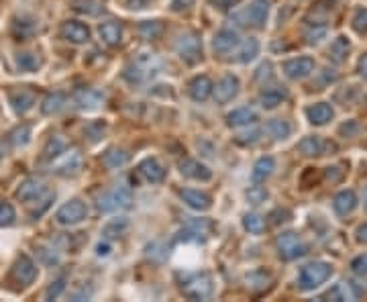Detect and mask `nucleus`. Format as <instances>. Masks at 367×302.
Masks as SVG:
<instances>
[{"label":"nucleus","mask_w":367,"mask_h":302,"mask_svg":"<svg viewBox=\"0 0 367 302\" xmlns=\"http://www.w3.org/2000/svg\"><path fill=\"white\" fill-rule=\"evenodd\" d=\"M162 69V60L151 52H141L124 67V78L131 84H145L155 78Z\"/></svg>","instance_id":"f257e3e1"},{"label":"nucleus","mask_w":367,"mask_h":302,"mask_svg":"<svg viewBox=\"0 0 367 302\" xmlns=\"http://www.w3.org/2000/svg\"><path fill=\"white\" fill-rule=\"evenodd\" d=\"M133 204V192L126 186H115L96 196V208L100 213H117Z\"/></svg>","instance_id":"f03ea898"},{"label":"nucleus","mask_w":367,"mask_h":302,"mask_svg":"<svg viewBox=\"0 0 367 302\" xmlns=\"http://www.w3.org/2000/svg\"><path fill=\"white\" fill-rule=\"evenodd\" d=\"M333 274V266L326 263V261H312L304 266L298 274V286L300 290L310 292L314 288H318L320 284H324Z\"/></svg>","instance_id":"7ed1b4c3"},{"label":"nucleus","mask_w":367,"mask_h":302,"mask_svg":"<svg viewBox=\"0 0 367 302\" xmlns=\"http://www.w3.org/2000/svg\"><path fill=\"white\" fill-rule=\"evenodd\" d=\"M267 14H269V0H253L245 10H239L233 19L241 27L263 29L267 23Z\"/></svg>","instance_id":"20e7f679"},{"label":"nucleus","mask_w":367,"mask_h":302,"mask_svg":"<svg viewBox=\"0 0 367 302\" xmlns=\"http://www.w3.org/2000/svg\"><path fill=\"white\" fill-rule=\"evenodd\" d=\"M180 288L192 301H206L212 294V278L208 274H186Z\"/></svg>","instance_id":"39448f33"},{"label":"nucleus","mask_w":367,"mask_h":302,"mask_svg":"<svg viewBox=\"0 0 367 302\" xmlns=\"http://www.w3.org/2000/svg\"><path fill=\"white\" fill-rule=\"evenodd\" d=\"M47 168H49V172H56L60 176H76L82 170V153L76 147L65 149L56 160H52L47 164Z\"/></svg>","instance_id":"423d86ee"},{"label":"nucleus","mask_w":367,"mask_h":302,"mask_svg":"<svg viewBox=\"0 0 367 302\" xmlns=\"http://www.w3.org/2000/svg\"><path fill=\"white\" fill-rule=\"evenodd\" d=\"M86 217H88V206L82 200L74 198L60 206V211L56 213V223L61 227H74V225H80L82 221H86Z\"/></svg>","instance_id":"0eeeda50"},{"label":"nucleus","mask_w":367,"mask_h":302,"mask_svg":"<svg viewBox=\"0 0 367 302\" xmlns=\"http://www.w3.org/2000/svg\"><path fill=\"white\" fill-rule=\"evenodd\" d=\"M278 253H280V257L282 259H286V261H292V259H298V257H302L306 251H308V247H306V243L302 241V237L298 235V233H284V235H280L278 237Z\"/></svg>","instance_id":"6e6552de"},{"label":"nucleus","mask_w":367,"mask_h":302,"mask_svg":"<svg viewBox=\"0 0 367 302\" xmlns=\"http://www.w3.org/2000/svg\"><path fill=\"white\" fill-rule=\"evenodd\" d=\"M176 52L188 65L202 60V39L196 33H184L176 43Z\"/></svg>","instance_id":"1a4fd4ad"},{"label":"nucleus","mask_w":367,"mask_h":302,"mask_svg":"<svg viewBox=\"0 0 367 302\" xmlns=\"http://www.w3.org/2000/svg\"><path fill=\"white\" fill-rule=\"evenodd\" d=\"M214 225L208 219H192L186 223L178 241H206L212 233Z\"/></svg>","instance_id":"9d476101"},{"label":"nucleus","mask_w":367,"mask_h":302,"mask_svg":"<svg viewBox=\"0 0 367 302\" xmlns=\"http://www.w3.org/2000/svg\"><path fill=\"white\" fill-rule=\"evenodd\" d=\"M35 278H37V266L33 263V259L29 255H19L12 266V280L19 286H29L35 282Z\"/></svg>","instance_id":"9b49d317"},{"label":"nucleus","mask_w":367,"mask_h":302,"mask_svg":"<svg viewBox=\"0 0 367 302\" xmlns=\"http://www.w3.org/2000/svg\"><path fill=\"white\" fill-rule=\"evenodd\" d=\"M212 94H214V100H216L219 105L231 103V100L239 94V78L233 76V74L223 76V78L216 82V86L212 88Z\"/></svg>","instance_id":"f8f14e48"},{"label":"nucleus","mask_w":367,"mask_h":302,"mask_svg":"<svg viewBox=\"0 0 367 302\" xmlns=\"http://www.w3.org/2000/svg\"><path fill=\"white\" fill-rule=\"evenodd\" d=\"M241 45V39H239V33L233 31V29H221L214 39H212V50L221 56L225 54H231L233 50H237Z\"/></svg>","instance_id":"ddd939ff"},{"label":"nucleus","mask_w":367,"mask_h":302,"mask_svg":"<svg viewBox=\"0 0 367 302\" xmlns=\"http://www.w3.org/2000/svg\"><path fill=\"white\" fill-rule=\"evenodd\" d=\"M45 192H47V188L39 178H27L16 188V198L21 202H37Z\"/></svg>","instance_id":"4468645a"},{"label":"nucleus","mask_w":367,"mask_h":302,"mask_svg":"<svg viewBox=\"0 0 367 302\" xmlns=\"http://www.w3.org/2000/svg\"><path fill=\"white\" fill-rule=\"evenodd\" d=\"M74 103L78 105V109L94 111L104 103V94L100 90H94V88H78L74 92Z\"/></svg>","instance_id":"2eb2a0df"},{"label":"nucleus","mask_w":367,"mask_h":302,"mask_svg":"<svg viewBox=\"0 0 367 302\" xmlns=\"http://www.w3.org/2000/svg\"><path fill=\"white\" fill-rule=\"evenodd\" d=\"M61 37L69 43L82 45L90 39V29H88V25H84L80 21H67L61 27Z\"/></svg>","instance_id":"dca6fc26"},{"label":"nucleus","mask_w":367,"mask_h":302,"mask_svg":"<svg viewBox=\"0 0 367 302\" xmlns=\"http://www.w3.org/2000/svg\"><path fill=\"white\" fill-rule=\"evenodd\" d=\"M35 98L37 96L31 88H16V90L8 92V100H10L14 113H19V115H25L27 111H31L35 105Z\"/></svg>","instance_id":"f3484780"},{"label":"nucleus","mask_w":367,"mask_h":302,"mask_svg":"<svg viewBox=\"0 0 367 302\" xmlns=\"http://www.w3.org/2000/svg\"><path fill=\"white\" fill-rule=\"evenodd\" d=\"M314 72V60L312 58H294L284 63V74L290 80H304Z\"/></svg>","instance_id":"a211bd4d"},{"label":"nucleus","mask_w":367,"mask_h":302,"mask_svg":"<svg viewBox=\"0 0 367 302\" xmlns=\"http://www.w3.org/2000/svg\"><path fill=\"white\" fill-rule=\"evenodd\" d=\"M180 172H182V176L190 178V180L206 182L212 178V172L204 164H200L198 160H192V158H186L180 162Z\"/></svg>","instance_id":"6ab92c4d"},{"label":"nucleus","mask_w":367,"mask_h":302,"mask_svg":"<svg viewBox=\"0 0 367 302\" xmlns=\"http://www.w3.org/2000/svg\"><path fill=\"white\" fill-rule=\"evenodd\" d=\"M333 208L339 217L351 215L357 208V194L353 190H341L333 200Z\"/></svg>","instance_id":"aec40b11"},{"label":"nucleus","mask_w":367,"mask_h":302,"mask_svg":"<svg viewBox=\"0 0 367 302\" xmlns=\"http://www.w3.org/2000/svg\"><path fill=\"white\" fill-rule=\"evenodd\" d=\"M180 196H182V200L190 206V208H194V211H208L210 208V204H212V198H210V194H206V192H200V190H192V188H186L180 192Z\"/></svg>","instance_id":"412c9836"},{"label":"nucleus","mask_w":367,"mask_h":302,"mask_svg":"<svg viewBox=\"0 0 367 302\" xmlns=\"http://www.w3.org/2000/svg\"><path fill=\"white\" fill-rule=\"evenodd\" d=\"M139 174L147 182H151V184H157V182H162L166 178V170H164V166H162L155 158L143 160V162L139 164Z\"/></svg>","instance_id":"4be33fe9"},{"label":"nucleus","mask_w":367,"mask_h":302,"mask_svg":"<svg viewBox=\"0 0 367 302\" xmlns=\"http://www.w3.org/2000/svg\"><path fill=\"white\" fill-rule=\"evenodd\" d=\"M212 88H214V84L210 82L208 76H196V78L190 82V96H192L196 103H204V100L212 94Z\"/></svg>","instance_id":"5701e85b"},{"label":"nucleus","mask_w":367,"mask_h":302,"mask_svg":"<svg viewBox=\"0 0 367 302\" xmlns=\"http://www.w3.org/2000/svg\"><path fill=\"white\" fill-rule=\"evenodd\" d=\"M306 117L312 125H326L329 121H333L335 117V111L331 105L326 103H318V105H312L306 109Z\"/></svg>","instance_id":"b1692460"},{"label":"nucleus","mask_w":367,"mask_h":302,"mask_svg":"<svg viewBox=\"0 0 367 302\" xmlns=\"http://www.w3.org/2000/svg\"><path fill=\"white\" fill-rule=\"evenodd\" d=\"M98 33H100V39H102L109 47H117L122 41L121 23H115V21L102 23V25L98 27Z\"/></svg>","instance_id":"393cba45"},{"label":"nucleus","mask_w":367,"mask_h":302,"mask_svg":"<svg viewBox=\"0 0 367 302\" xmlns=\"http://www.w3.org/2000/svg\"><path fill=\"white\" fill-rule=\"evenodd\" d=\"M357 294L353 290V284H345V282H339L335 288H331L326 294L320 296V301H355Z\"/></svg>","instance_id":"a878e982"},{"label":"nucleus","mask_w":367,"mask_h":302,"mask_svg":"<svg viewBox=\"0 0 367 302\" xmlns=\"http://www.w3.org/2000/svg\"><path fill=\"white\" fill-rule=\"evenodd\" d=\"M324 147H326V143L320 139V137H316V135H312V137H304L300 143H298V151L306 155V158H316V155H322L324 153Z\"/></svg>","instance_id":"bb28decb"},{"label":"nucleus","mask_w":367,"mask_h":302,"mask_svg":"<svg viewBox=\"0 0 367 302\" xmlns=\"http://www.w3.org/2000/svg\"><path fill=\"white\" fill-rule=\"evenodd\" d=\"M245 282H247L249 290L261 292V290H265L271 284V276L267 272H263V270H255V272H251V274L245 276Z\"/></svg>","instance_id":"cd10ccee"},{"label":"nucleus","mask_w":367,"mask_h":302,"mask_svg":"<svg viewBox=\"0 0 367 302\" xmlns=\"http://www.w3.org/2000/svg\"><path fill=\"white\" fill-rule=\"evenodd\" d=\"M65 149H67V143H65V139H63L61 135H54V137L47 141L45 149H43V158H41V162L47 166L52 160H56L61 151H65Z\"/></svg>","instance_id":"c85d7f7f"},{"label":"nucleus","mask_w":367,"mask_h":302,"mask_svg":"<svg viewBox=\"0 0 367 302\" xmlns=\"http://www.w3.org/2000/svg\"><path fill=\"white\" fill-rule=\"evenodd\" d=\"M286 98H288V92L284 88H267L265 92H261V107L263 109H276Z\"/></svg>","instance_id":"c756f323"},{"label":"nucleus","mask_w":367,"mask_h":302,"mask_svg":"<svg viewBox=\"0 0 367 302\" xmlns=\"http://www.w3.org/2000/svg\"><path fill=\"white\" fill-rule=\"evenodd\" d=\"M63 107H65V94L63 92H54V94H47L43 98L41 113L43 115H58Z\"/></svg>","instance_id":"7c9ffc66"},{"label":"nucleus","mask_w":367,"mask_h":302,"mask_svg":"<svg viewBox=\"0 0 367 302\" xmlns=\"http://www.w3.org/2000/svg\"><path fill=\"white\" fill-rule=\"evenodd\" d=\"M349 50H351V43L347 37H337L333 43H331V50H329V58L337 63L345 61V58L349 56Z\"/></svg>","instance_id":"2f4dec72"},{"label":"nucleus","mask_w":367,"mask_h":302,"mask_svg":"<svg viewBox=\"0 0 367 302\" xmlns=\"http://www.w3.org/2000/svg\"><path fill=\"white\" fill-rule=\"evenodd\" d=\"M257 121V115L253 109L249 107H243V109H237L229 115V125L231 127H247V125H253Z\"/></svg>","instance_id":"473e14b6"},{"label":"nucleus","mask_w":367,"mask_h":302,"mask_svg":"<svg viewBox=\"0 0 367 302\" xmlns=\"http://www.w3.org/2000/svg\"><path fill=\"white\" fill-rule=\"evenodd\" d=\"M257 54H259V41H257V39H253V37H249V39H245L243 43L239 45L237 61H241V63H249V61H253L255 58H257Z\"/></svg>","instance_id":"72a5a7b5"},{"label":"nucleus","mask_w":367,"mask_h":302,"mask_svg":"<svg viewBox=\"0 0 367 302\" xmlns=\"http://www.w3.org/2000/svg\"><path fill=\"white\" fill-rule=\"evenodd\" d=\"M274 170H276V162H274V158H261V160H257L255 166H253V180L263 182L265 178L271 176Z\"/></svg>","instance_id":"f704fd0d"},{"label":"nucleus","mask_w":367,"mask_h":302,"mask_svg":"<svg viewBox=\"0 0 367 302\" xmlns=\"http://www.w3.org/2000/svg\"><path fill=\"white\" fill-rule=\"evenodd\" d=\"M265 131H267L274 139H286V137H290V133H292V125L288 121H282V119H274V121L267 122Z\"/></svg>","instance_id":"c9c22d12"},{"label":"nucleus","mask_w":367,"mask_h":302,"mask_svg":"<svg viewBox=\"0 0 367 302\" xmlns=\"http://www.w3.org/2000/svg\"><path fill=\"white\" fill-rule=\"evenodd\" d=\"M164 33V23L159 21H145L139 25V35L143 39H157Z\"/></svg>","instance_id":"e433bc0d"},{"label":"nucleus","mask_w":367,"mask_h":302,"mask_svg":"<svg viewBox=\"0 0 367 302\" xmlns=\"http://www.w3.org/2000/svg\"><path fill=\"white\" fill-rule=\"evenodd\" d=\"M102 162H104L107 168L117 170V168H121V166H124V164L129 162V153H126L124 149H111V151L104 155Z\"/></svg>","instance_id":"4c0bfd02"},{"label":"nucleus","mask_w":367,"mask_h":302,"mask_svg":"<svg viewBox=\"0 0 367 302\" xmlns=\"http://www.w3.org/2000/svg\"><path fill=\"white\" fill-rule=\"evenodd\" d=\"M8 141H10L14 147H23V145H27V143L31 141V127H29V125H21V127H16L14 131H10Z\"/></svg>","instance_id":"58836bf2"},{"label":"nucleus","mask_w":367,"mask_h":302,"mask_svg":"<svg viewBox=\"0 0 367 302\" xmlns=\"http://www.w3.org/2000/svg\"><path fill=\"white\" fill-rule=\"evenodd\" d=\"M16 65L23 72H37L41 67V58L37 54H19L16 56Z\"/></svg>","instance_id":"ea45409f"},{"label":"nucleus","mask_w":367,"mask_h":302,"mask_svg":"<svg viewBox=\"0 0 367 302\" xmlns=\"http://www.w3.org/2000/svg\"><path fill=\"white\" fill-rule=\"evenodd\" d=\"M243 225L245 229L249 231V233H253V235H259V233H263V229H265V221L259 217V215H245L243 219Z\"/></svg>","instance_id":"a19ab883"},{"label":"nucleus","mask_w":367,"mask_h":302,"mask_svg":"<svg viewBox=\"0 0 367 302\" xmlns=\"http://www.w3.org/2000/svg\"><path fill=\"white\" fill-rule=\"evenodd\" d=\"M39 257H41L43 263L54 266V263L60 261V249H56L54 243H49V245H41V247H39Z\"/></svg>","instance_id":"79ce46f5"},{"label":"nucleus","mask_w":367,"mask_h":302,"mask_svg":"<svg viewBox=\"0 0 367 302\" xmlns=\"http://www.w3.org/2000/svg\"><path fill=\"white\" fill-rule=\"evenodd\" d=\"M245 196H247L249 204H253V206H257V204H261V202H265L269 198V194H267V190L263 186H251Z\"/></svg>","instance_id":"37998d69"},{"label":"nucleus","mask_w":367,"mask_h":302,"mask_svg":"<svg viewBox=\"0 0 367 302\" xmlns=\"http://www.w3.org/2000/svg\"><path fill=\"white\" fill-rule=\"evenodd\" d=\"M16 219V213L12 208V204L8 202H0V227H10Z\"/></svg>","instance_id":"c03bdc74"},{"label":"nucleus","mask_w":367,"mask_h":302,"mask_svg":"<svg viewBox=\"0 0 367 302\" xmlns=\"http://www.w3.org/2000/svg\"><path fill=\"white\" fill-rule=\"evenodd\" d=\"M126 229V221L124 219H117V221H113V223H109L107 227H104V235H107V239H113V237H121L122 231Z\"/></svg>","instance_id":"a18cd8bd"},{"label":"nucleus","mask_w":367,"mask_h":302,"mask_svg":"<svg viewBox=\"0 0 367 302\" xmlns=\"http://www.w3.org/2000/svg\"><path fill=\"white\" fill-rule=\"evenodd\" d=\"M76 10L88 12V14H98L102 10V6L96 0H76Z\"/></svg>","instance_id":"49530a36"},{"label":"nucleus","mask_w":367,"mask_h":302,"mask_svg":"<svg viewBox=\"0 0 367 302\" xmlns=\"http://www.w3.org/2000/svg\"><path fill=\"white\" fill-rule=\"evenodd\" d=\"M353 29L359 33V35H366L367 33V8H359L353 17Z\"/></svg>","instance_id":"de8ad7c7"},{"label":"nucleus","mask_w":367,"mask_h":302,"mask_svg":"<svg viewBox=\"0 0 367 302\" xmlns=\"http://www.w3.org/2000/svg\"><path fill=\"white\" fill-rule=\"evenodd\" d=\"M63 288H65V278L61 276V278H58L56 282H52V286H49V288H47V292H45V299H47V301L58 299L61 292H63Z\"/></svg>","instance_id":"09e8293b"},{"label":"nucleus","mask_w":367,"mask_h":302,"mask_svg":"<svg viewBox=\"0 0 367 302\" xmlns=\"http://www.w3.org/2000/svg\"><path fill=\"white\" fill-rule=\"evenodd\" d=\"M326 35V27H314L306 33V43L314 45V43H320Z\"/></svg>","instance_id":"8fccbe9b"},{"label":"nucleus","mask_w":367,"mask_h":302,"mask_svg":"<svg viewBox=\"0 0 367 302\" xmlns=\"http://www.w3.org/2000/svg\"><path fill=\"white\" fill-rule=\"evenodd\" d=\"M351 268H353L355 274H367V253L355 257V259L351 261Z\"/></svg>","instance_id":"3c124183"},{"label":"nucleus","mask_w":367,"mask_h":302,"mask_svg":"<svg viewBox=\"0 0 367 302\" xmlns=\"http://www.w3.org/2000/svg\"><path fill=\"white\" fill-rule=\"evenodd\" d=\"M239 2H241V0H212V4H216L219 8H225V10H227V8L237 6Z\"/></svg>","instance_id":"603ef678"},{"label":"nucleus","mask_w":367,"mask_h":302,"mask_svg":"<svg viewBox=\"0 0 367 302\" xmlns=\"http://www.w3.org/2000/svg\"><path fill=\"white\" fill-rule=\"evenodd\" d=\"M243 137H247V139H241V141H237V143H241V145H247V143H255V141L259 139V131H251V133H245Z\"/></svg>","instance_id":"864d4df0"},{"label":"nucleus","mask_w":367,"mask_h":302,"mask_svg":"<svg viewBox=\"0 0 367 302\" xmlns=\"http://www.w3.org/2000/svg\"><path fill=\"white\" fill-rule=\"evenodd\" d=\"M357 69H359V74H362V76L367 80V54L362 58V60H359V63H357Z\"/></svg>","instance_id":"5fc2aeb1"},{"label":"nucleus","mask_w":367,"mask_h":302,"mask_svg":"<svg viewBox=\"0 0 367 302\" xmlns=\"http://www.w3.org/2000/svg\"><path fill=\"white\" fill-rule=\"evenodd\" d=\"M357 241L367 243V225H362V227L357 229Z\"/></svg>","instance_id":"6e6d98bb"},{"label":"nucleus","mask_w":367,"mask_h":302,"mask_svg":"<svg viewBox=\"0 0 367 302\" xmlns=\"http://www.w3.org/2000/svg\"><path fill=\"white\" fill-rule=\"evenodd\" d=\"M188 4H192V0H174V4H172V6H174V10H178V8L182 10V8L188 6Z\"/></svg>","instance_id":"4d7b16f0"},{"label":"nucleus","mask_w":367,"mask_h":302,"mask_svg":"<svg viewBox=\"0 0 367 302\" xmlns=\"http://www.w3.org/2000/svg\"><path fill=\"white\" fill-rule=\"evenodd\" d=\"M96 249H98V255H109V249H111V247H109V243H100Z\"/></svg>","instance_id":"13d9d810"},{"label":"nucleus","mask_w":367,"mask_h":302,"mask_svg":"<svg viewBox=\"0 0 367 302\" xmlns=\"http://www.w3.org/2000/svg\"><path fill=\"white\" fill-rule=\"evenodd\" d=\"M2 153H4V149H2V141H0V158H2Z\"/></svg>","instance_id":"bf43d9fd"},{"label":"nucleus","mask_w":367,"mask_h":302,"mask_svg":"<svg viewBox=\"0 0 367 302\" xmlns=\"http://www.w3.org/2000/svg\"><path fill=\"white\" fill-rule=\"evenodd\" d=\"M364 198H366V208H367V188H366V194H364Z\"/></svg>","instance_id":"052dcab7"}]
</instances>
